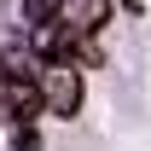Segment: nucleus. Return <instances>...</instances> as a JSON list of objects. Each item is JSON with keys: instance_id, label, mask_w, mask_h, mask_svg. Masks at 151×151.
<instances>
[{"instance_id": "nucleus-4", "label": "nucleus", "mask_w": 151, "mask_h": 151, "mask_svg": "<svg viewBox=\"0 0 151 151\" xmlns=\"http://www.w3.org/2000/svg\"><path fill=\"white\" fill-rule=\"evenodd\" d=\"M12 151H41V134L35 128H12Z\"/></svg>"}, {"instance_id": "nucleus-2", "label": "nucleus", "mask_w": 151, "mask_h": 151, "mask_svg": "<svg viewBox=\"0 0 151 151\" xmlns=\"http://www.w3.org/2000/svg\"><path fill=\"white\" fill-rule=\"evenodd\" d=\"M41 111H47V99H41V76H6V70H0V122H12V128H35Z\"/></svg>"}, {"instance_id": "nucleus-1", "label": "nucleus", "mask_w": 151, "mask_h": 151, "mask_svg": "<svg viewBox=\"0 0 151 151\" xmlns=\"http://www.w3.org/2000/svg\"><path fill=\"white\" fill-rule=\"evenodd\" d=\"M41 99H47V116L70 122L87 99V70L81 64H41Z\"/></svg>"}, {"instance_id": "nucleus-3", "label": "nucleus", "mask_w": 151, "mask_h": 151, "mask_svg": "<svg viewBox=\"0 0 151 151\" xmlns=\"http://www.w3.org/2000/svg\"><path fill=\"white\" fill-rule=\"evenodd\" d=\"M58 23H64V29H70L81 47H87V41H99V29L111 23V0H70Z\"/></svg>"}]
</instances>
